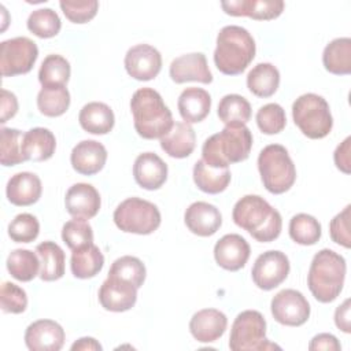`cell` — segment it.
Segmentation results:
<instances>
[{"label": "cell", "mask_w": 351, "mask_h": 351, "mask_svg": "<svg viewBox=\"0 0 351 351\" xmlns=\"http://www.w3.org/2000/svg\"><path fill=\"white\" fill-rule=\"evenodd\" d=\"M107 160L106 147L96 140H82L71 151L70 162L73 169L82 176L99 173Z\"/></svg>", "instance_id": "cell-21"}, {"label": "cell", "mask_w": 351, "mask_h": 351, "mask_svg": "<svg viewBox=\"0 0 351 351\" xmlns=\"http://www.w3.org/2000/svg\"><path fill=\"white\" fill-rule=\"evenodd\" d=\"M324 67L336 75L351 73V38L340 37L332 40L322 52Z\"/></svg>", "instance_id": "cell-31"}, {"label": "cell", "mask_w": 351, "mask_h": 351, "mask_svg": "<svg viewBox=\"0 0 351 351\" xmlns=\"http://www.w3.org/2000/svg\"><path fill=\"white\" fill-rule=\"evenodd\" d=\"M222 10L232 16H248L256 21L278 18L285 7L282 0H230L221 3Z\"/></svg>", "instance_id": "cell-19"}, {"label": "cell", "mask_w": 351, "mask_h": 351, "mask_svg": "<svg viewBox=\"0 0 351 351\" xmlns=\"http://www.w3.org/2000/svg\"><path fill=\"white\" fill-rule=\"evenodd\" d=\"M350 143H351V137H347L341 144L337 145V148L335 149V154H333L336 167L346 174H350V171H351Z\"/></svg>", "instance_id": "cell-48"}, {"label": "cell", "mask_w": 351, "mask_h": 351, "mask_svg": "<svg viewBox=\"0 0 351 351\" xmlns=\"http://www.w3.org/2000/svg\"><path fill=\"white\" fill-rule=\"evenodd\" d=\"M25 344L30 351H59L64 344V330L52 319L34 321L26 328Z\"/></svg>", "instance_id": "cell-15"}, {"label": "cell", "mask_w": 351, "mask_h": 351, "mask_svg": "<svg viewBox=\"0 0 351 351\" xmlns=\"http://www.w3.org/2000/svg\"><path fill=\"white\" fill-rule=\"evenodd\" d=\"M255 52V40L250 32L241 26L229 25L217 36L214 63L222 74L237 75L254 60Z\"/></svg>", "instance_id": "cell-4"}, {"label": "cell", "mask_w": 351, "mask_h": 351, "mask_svg": "<svg viewBox=\"0 0 351 351\" xmlns=\"http://www.w3.org/2000/svg\"><path fill=\"white\" fill-rule=\"evenodd\" d=\"M292 118L299 130L313 140L326 137L333 128L328 101L315 93H304L293 101Z\"/></svg>", "instance_id": "cell-7"}, {"label": "cell", "mask_w": 351, "mask_h": 351, "mask_svg": "<svg viewBox=\"0 0 351 351\" xmlns=\"http://www.w3.org/2000/svg\"><path fill=\"white\" fill-rule=\"evenodd\" d=\"M137 300V288L122 278L107 276L99 289V302L104 310L122 313L130 310Z\"/></svg>", "instance_id": "cell-14"}, {"label": "cell", "mask_w": 351, "mask_h": 351, "mask_svg": "<svg viewBox=\"0 0 351 351\" xmlns=\"http://www.w3.org/2000/svg\"><path fill=\"white\" fill-rule=\"evenodd\" d=\"M62 239L64 244L74 251L93 243V230L86 219L73 218L63 225Z\"/></svg>", "instance_id": "cell-42"}, {"label": "cell", "mask_w": 351, "mask_h": 351, "mask_svg": "<svg viewBox=\"0 0 351 351\" xmlns=\"http://www.w3.org/2000/svg\"><path fill=\"white\" fill-rule=\"evenodd\" d=\"M229 348L232 351L280 350L277 344L266 339V321L256 310L241 311L234 318L230 329Z\"/></svg>", "instance_id": "cell-8"}, {"label": "cell", "mask_w": 351, "mask_h": 351, "mask_svg": "<svg viewBox=\"0 0 351 351\" xmlns=\"http://www.w3.org/2000/svg\"><path fill=\"white\" fill-rule=\"evenodd\" d=\"M64 16L73 23H86L95 18L99 10V1L88 0V1H69L62 0L59 3Z\"/></svg>", "instance_id": "cell-46"}, {"label": "cell", "mask_w": 351, "mask_h": 351, "mask_svg": "<svg viewBox=\"0 0 351 351\" xmlns=\"http://www.w3.org/2000/svg\"><path fill=\"white\" fill-rule=\"evenodd\" d=\"M228 318L217 308H203L195 313L189 321L192 336L200 343H213L226 330Z\"/></svg>", "instance_id": "cell-23"}, {"label": "cell", "mask_w": 351, "mask_h": 351, "mask_svg": "<svg viewBox=\"0 0 351 351\" xmlns=\"http://www.w3.org/2000/svg\"><path fill=\"white\" fill-rule=\"evenodd\" d=\"M100 351V343L93 337H81L71 346V351Z\"/></svg>", "instance_id": "cell-52"}, {"label": "cell", "mask_w": 351, "mask_h": 351, "mask_svg": "<svg viewBox=\"0 0 351 351\" xmlns=\"http://www.w3.org/2000/svg\"><path fill=\"white\" fill-rule=\"evenodd\" d=\"M251 254L250 244L237 233L222 236L214 245V258L218 266L229 271H237L245 266Z\"/></svg>", "instance_id": "cell-16"}, {"label": "cell", "mask_w": 351, "mask_h": 351, "mask_svg": "<svg viewBox=\"0 0 351 351\" xmlns=\"http://www.w3.org/2000/svg\"><path fill=\"white\" fill-rule=\"evenodd\" d=\"M38 58L36 43L27 37H14L0 44V67L3 77L29 73Z\"/></svg>", "instance_id": "cell-10"}, {"label": "cell", "mask_w": 351, "mask_h": 351, "mask_svg": "<svg viewBox=\"0 0 351 351\" xmlns=\"http://www.w3.org/2000/svg\"><path fill=\"white\" fill-rule=\"evenodd\" d=\"M41 192V180L37 174L30 171H21L14 174L5 186L8 202L19 207L34 204L40 199Z\"/></svg>", "instance_id": "cell-24"}, {"label": "cell", "mask_w": 351, "mask_h": 351, "mask_svg": "<svg viewBox=\"0 0 351 351\" xmlns=\"http://www.w3.org/2000/svg\"><path fill=\"white\" fill-rule=\"evenodd\" d=\"M104 265V256L97 245L88 244L74 250L70 259V267L74 277L85 280L99 274Z\"/></svg>", "instance_id": "cell-30"}, {"label": "cell", "mask_w": 351, "mask_h": 351, "mask_svg": "<svg viewBox=\"0 0 351 351\" xmlns=\"http://www.w3.org/2000/svg\"><path fill=\"white\" fill-rule=\"evenodd\" d=\"M350 211L351 206H346L343 211L333 217L329 223V234L330 239L344 248L351 247V234H350Z\"/></svg>", "instance_id": "cell-47"}, {"label": "cell", "mask_w": 351, "mask_h": 351, "mask_svg": "<svg viewBox=\"0 0 351 351\" xmlns=\"http://www.w3.org/2000/svg\"><path fill=\"white\" fill-rule=\"evenodd\" d=\"M40 233L37 218L29 213L18 214L8 225V236L15 243H32Z\"/></svg>", "instance_id": "cell-44"}, {"label": "cell", "mask_w": 351, "mask_h": 351, "mask_svg": "<svg viewBox=\"0 0 351 351\" xmlns=\"http://www.w3.org/2000/svg\"><path fill=\"white\" fill-rule=\"evenodd\" d=\"M56 148V138L47 128H33L23 134L22 155L25 160L44 162L52 158Z\"/></svg>", "instance_id": "cell-26"}, {"label": "cell", "mask_w": 351, "mask_h": 351, "mask_svg": "<svg viewBox=\"0 0 351 351\" xmlns=\"http://www.w3.org/2000/svg\"><path fill=\"white\" fill-rule=\"evenodd\" d=\"M322 234L321 223L313 215L300 213L289 221V236L300 245H314Z\"/></svg>", "instance_id": "cell-37"}, {"label": "cell", "mask_w": 351, "mask_h": 351, "mask_svg": "<svg viewBox=\"0 0 351 351\" xmlns=\"http://www.w3.org/2000/svg\"><path fill=\"white\" fill-rule=\"evenodd\" d=\"M170 78L176 84L196 81L202 84L213 82V74L208 69L206 55L202 52L185 53L170 63Z\"/></svg>", "instance_id": "cell-17"}, {"label": "cell", "mask_w": 351, "mask_h": 351, "mask_svg": "<svg viewBox=\"0 0 351 351\" xmlns=\"http://www.w3.org/2000/svg\"><path fill=\"white\" fill-rule=\"evenodd\" d=\"M335 324L344 333L351 332V321H350V299H346L335 311Z\"/></svg>", "instance_id": "cell-51"}, {"label": "cell", "mask_w": 351, "mask_h": 351, "mask_svg": "<svg viewBox=\"0 0 351 351\" xmlns=\"http://www.w3.org/2000/svg\"><path fill=\"white\" fill-rule=\"evenodd\" d=\"M70 63L66 58L52 53L48 55L38 70V81L43 88L64 86L70 80Z\"/></svg>", "instance_id": "cell-35"}, {"label": "cell", "mask_w": 351, "mask_h": 351, "mask_svg": "<svg viewBox=\"0 0 351 351\" xmlns=\"http://www.w3.org/2000/svg\"><path fill=\"white\" fill-rule=\"evenodd\" d=\"M232 174L228 167L215 169L208 166L203 159L197 160L193 166V181L196 186L210 195H217L223 192L229 182Z\"/></svg>", "instance_id": "cell-29"}, {"label": "cell", "mask_w": 351, "mask_h": 351, "mask_svg": "<svg viewBox=\"0 0 351 351\" xmlns=\"http://www.w3.org/2000/svg\"><path fill=\"white\" fill-rule=\"evenodd\" d=\"M186 228L200 237H208L217 233L222 225V215L219 210L207 202L192 203L184 214Z\"/></svg>", "instance_id": "cell-20"}, {"label": "cell", "mask_w": 351, "mask_h": 351, "mask_svg": "<svg viewBox=\"0 0 351 351\" xmlns=\"http://www.w3.org/2000/svg\"><path fill=\"white\" fill-rule=\"evenodd\" d=\"M0 303L4 313L21 314L27 307V295L25 289L14 282L4 281L0 289Z\"/></svg>", "instance_id": "cell-45"}, {"label": "cell", "mask_w": 351, "mask_h": 351, "mask_svg": "<svg viewBox=\"0 0 351 351\" xmlns=\"http://www.w3.org/2000/svg\"><path fill=\"white\" fill-rule=\"evenodd\" d=\"M23 134L18 129L1 128L0 130V147L1 156L0 162L3 166H15L22 162H26L22 155V138Z\"/></svg>", "instance_id": "cell-41"}, {"label": "cell", "mask_w": 351, "mask_h": 351, "mask_svg": "<svg viewBox=\"0 0 351 351\" xmlns=\"http://www.w3.org/2000/svg\"><path fill=\"white\" fill-rule=\"evenodd\" d=\"M112 218L118 229L134 234H151L159 228L162 221L159 208L140 197H129L121 202Z\"/></svg>", "instance_id": "cell-9"}, {"label": "cell", "mask_w": 351, "mask_h": 351, "mask_svg": "<svg viewBox=\"0 0 351 351\" xmlns=\"http://www.w3.org/2000/svg\"><path fill=\"white\" fill-rule=\"evenodd\" d=\"M341 348L339 340L336 336L330 333H319L314 336L308 344L310 351H318V350H326V351H339Z\"/></svg>", "instance_id": "cell-49"}, {"label": "cell", "mask_w": 351, "mask_h": 351, "mask_svg": "<svg viewBox=\"0 0 351 351\" xmlns=\"http://www.w3.org/2000/svg\"><path fill=\"white\" fill-rule=\"evenodd\" d=\"M40 258V278L43 281H56L64 274V252L53 241H43L36 247Z\"/></svg>", "instance_id": "cell-32"}, {"label": "cell", "mask_w": 351, "mask_h": 351, "mask_svg": "<svg viewBox=\"0 0 351 351\" xmlns=\"http://www.w3.org/2000/svg\"><path fill=\"white\" fill-rule=\"evenodd\" d=\"M288 256L277 250H270L261 254L252 266L251 276L254 284L263 291H270L278 287L289 274Z\"/></svg>", "instance_id": "cell-11"}, {"label": "cell", "mask_w": 351, "mask_h": 351, "mask_svg": "<svg viewBox=\"0 0 351 351\" xmlns=\"http://www.w3.org/2000/svg\"><path fill=\"white\" fill-rule=\"evenodd\" d=\"M64 206L71 217L89 219L99 213L101 200L97 189L93 185L77 182L67 189Z\"/></svg>", "instance_id": "cell-18"}, {"label": "cell", "mask_w": 351, "mask_h": 351, "mask_svg": "<svg viewBox=\"0 0 351 351\" xmlns=\"http://www.w3.org/2000/svg\"><path fill=\"white\" fill-rule=\"evenodd\" d=\"M273 318L287 326H300L310 317V304L302 292L296 289H282L270 302Z\"/></svg>", "instance_id": "cell-12"}, {"label": "cell", "mask_w": 351, "mask_h": 351, "mask_svg": "<svg viewBox=\"0 0 351 351\" xmlns=\"http://www.w3.org/2000/svg\"><path fill=\"white\" fill-rule=\"evenodd\" d=\"M125 69L134 80H154L162 69V55L152 45L137 44L128 49L125 55Z\"/></svg>", "instance_id": "cell-13"}, {"label": "cell", "mask_w": 351, "mask_h": 351, "mask_svg": "<svg viewBox=\"0 0 351 351\" xmlns=\"http://www.w3.org/2000/svg\"><path fill=\"white\" fill-rule=\"evenodd\" d=\"M218 117L225 125L247 123L251 118V104L240 95H225L218 104Z\"/></svg>", "instance_id": "cell-38"}, {"label": "cell", "mask_w": 351, "mask_h": 351, "mask_svg": "<svg viewBox=\"0 0 351 351\" xmlns=\"http://www.w3.org/2000/svg\"><path fill=\"white\" fill-rule=\"evenodd\" d=\"M133 177L147 191L159 189L167 180V165L154 152L140 154L133 165Z\"/></svg>", "instance_id": "cell-22"}, {"label": "cell", "mask_w": 351, "mask_h": 351, "mask_svg": "<svg viewBox=\"0 0 351 351\" xmlns=\"http://www.w3.org/2000/svg\"><path fill=\"white\" fill-rule=\"evenodd\" d=\"M251 148V130L244 123H230L204 141L202 156L208 166L222 169L245 160L250 156Z\"/></svg>", "instance_id": "cell-2"}, {"label": "cell", "mask_w": 351, "mask_h": 351, "mask_svg": "<svg viewBox=\"0 0 351 351\" xmlns=\"http://www.w3.org/2000/svg\"><path fill=\"white\" fill-rule=\"evenodd\" d=\"M70 106V93L66 86L41 88L37 95V107L45 117H60Z\"/></svg>", "instance_id": "cell-36"}, {"label": "cell", "mask_w": 351, "mask_h": 351, "mask_svg": "<svg viewBox=\"0 0 351 351\" xmlns=\"http://www.w3.org/2000/svg\"><path fill=\"white\" fill-rule=\"evenodd\" d=\"M258 170L263 186L273 195L289 191L296 180V167L287 148L280 144L266 145L259 152Z\"/></svg>", "instance_id": "cell-6"}, {"label": "cell", "mask_w": 351, "mask_h": 351, "mask_svg": "<svg viewBox=\"0 0 351 351\" xmlns=\"http://www.w3.org/2000/svg\"><path fill=\"white\" fill-rule=\"evenodd\" d=\"M137 134L147 140L162 138L173 126V115L159 92L152 88L137 89L130 100Z\"/></svg>", "instance_id": "cell-3"}, {"label": "cell", "mask_w": 351, "mask_h": 351, "mask_svg": "<svg viewBox=\"0 0 351 351\" xmlns=\"http://www.w3.org/2000/svg\"><path fill=\"white\" fill-rule=\"evenodd\" d=\"M256 125L265 134H277L282 132L287 125L284 108L277 103L262 106L256 112Z\"/></svg>", "instance_id": "cell-43"}, {"label": "cell", "mask_w": 351, "mask_h": 351, "mask_svg": "<svg viewBox=\"0 0 351 351\" xmlns=\"http://www.w3.org/2000/svg\"><path fill=\"white\" fill-rule=\"evenodd\" d=\"M81 128L90 134H107L115 123V117L110 106L101 101L85 104L78 115Z\"/></svg>", "instance_id": "cell-28"}, {"label": "cell", "mask_w": 351, "mask_h": 351, "mask_svg": "<svg viewBox=\"0 0 351 351\" xmlns=\"http://www.w3.org/2000/svg\"><path fill=\"white\" fill-rule=\"evenodd\" d=\"M346 270V259L340 254L329 248L318 251L307 274V285L313 296L321 303L333 302L343 289Z\"/></svg>", "instance_id": "cell-5"}, {"label": "cell", "mask_w": 351, "mask_h": 351, "mask_svg": "<svg viewBox=\"0 0 351 351\" xmlns=\"http://www.w3.org/2000/svg\"><path fill=\"white\" fill-rule=\"evenodd\" d=\"M280 85V71L271 63H258L247 75V88L258 97H270Z\"/></svg>", "instance_id": "cell-33"}, {"label": "cell", "mask_w": 351, "mask_h": 351, "mask_svg": "<svg viewBox=\"0 0 351 351\" xmlns=\"http://www.w3.org/2000/svg\"><path fill=\"white\" fill-rule=\"evenodd\" d=\"M18 111V100L16 96L7 90L1 89V118L0 122L5 123L10 118H12Z\"/></svg>", "instance_id": "cell-50"}, {"label": "cell", "mask_w": 351, "mask_h": 351, "mask_svg": "<svg viewBox=\"0 0 351 351\" xmlns=\"http://www.w3.org/2000/svg\"><path fill=\"white\" fill-rule=\"evenodd\" d=\"M41 263L37 252L18 248L10 252L7 258V270L10 274L22 282H29L40 274Z\"/></svg>", "instance_id": "cell-34"}, {"label": "cell", "mask_w": 351, "mask_h": 351, "mask_svg": "<svg viewBox=\"0 0 351 351\" xmlns=\"http://www.w3.org/2000/svg\"><path fill=\"white\" fill-rule=\"evenodd\" d=\"M177 106L181 118L186 123H197L208 115L211 108V96L202 88L189 86L181 92Z\"/></svg>", "instance_id": "cell-25"}, {"label": "cell", "mask_w": 351, "mask_h": 351, "mask_svg": "<svg viewBox=\"0 0 351 351\" xmlns=\"http://www.w3.org/2000/svg\"><path fill=\"white\" fill-rule=\"evenodd\" d=\"M145 274L147 270L144 263L132 255H125L115 259L108 271V276L126 280L132 282L137 289L144 284Z\"/></svg>", "instance_id": "cell-40"}, {"label": "cell", "mask_w": 351, "mask_h": 351, "mask_svg": "<svg viewBox=\"0 0 351 351\" xmlns=\"http://www.w3.org/2000/svg\"><path fill=\"white\" fill-rule=\"evenodd\" d=\"M27 29L40 38L55 37L62 27L59 15L52 8H38L27 18Z\"/></svg>", "instance_id": "cell-39"}, {"label": "cell", "mask_w": 351, "mask_h": 351, "mask_svg": "<svg viewBox=\"0 0 351 351\" xmlns=\"http://www.w3.org/2000/svg\"><path fill=\"white\" fill-rule=\"evenodd\" d=\"M232 218L239 228L247 230L261 243L276 240L282 229L280 213L258 195H245L237 200Z\"/></svg>", "instance_id": "cell-1"}, {"label": "cell", "mask_w": 351, "mask_h": 351, "mask_svg": "<svg viewBox=\"0 0 351 351\" xmlns=\"http://www.w3.org/2000/svg\"><path fill=\"white\" fill-rule=\"evenodd\" d=\"M196 145L193 128L186 122H176L160 138V148L171 158L182 159L189 156Z\"/></svg>", "instance_id": "cell-27"}]
</instances>
